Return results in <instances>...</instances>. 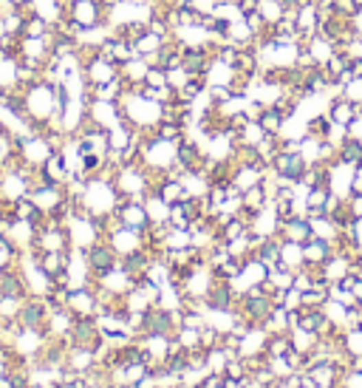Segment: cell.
<instances>
[{
    "instance_id": "obj_4",
    "label": "cell",
    "mask_w": 362,
    "mask_h": 388,
    "mask_svg": "<svg viewBox=\"0 0 362 388\" xmlns=\"http://www.w3.org/2000/svg\"><path fill=\"white\" fill-rule=\"evenodd\" d=\"M48 304L45 298H40V295H29L26 301H23L20 306V315H17V321L23 329H45V321H48Z\"/></svg>"
},
{
    "instance_id": "obj_3",
    "label": "cell",
    "mask_w": 362,
    "mask_h": 388,
    "mask_svg": "<svg viewBox=\"0 0 362 388\" xmlns=\"http://www.w3.org/2000/svg\"><path fill=\"white\" fill-rule=\"evenodd\" d=\"M105 12H108V9H105L102 0H71L65 17L74 20L82 32H91V29H96V26H102Z\"/></svg>"
},
{
    "instance_id": "obj_7",
    "label": "cell",
    "mask_w": 362,
    "mask_h": 388,
    "mask_svg": "<svg viewBox=\"0 0 362 388\" xmlns=\"http://www.w3.org/2000/svg\"><path fill=\"white\" fill-rule=\"evenodd\" d=\"M3 173H6V168H3V165H0V181H3Z\"/></svg>"
},
{
    "instance_id": "obj_6",
    "label": "cell",
    "mask_w": 362,
    "mask_h": 388,
    "mask_svg": "<svg viewBox=\"0 0 362 388\" xmlns=\"http://www.w3.org/2000/svg\"><path fill=\"white\" fill-rule=\"evenodd\" d=\"M258 125H260L263 133H280V128L286 125V117H283V113H280L275 105H269V108H260Z\"/></svg>"
},
{
    "instance_id": "obj_5",
    "label": "cell",
    "mask_w": 362,
    "mask_h": 388,
    "mask_svg": "<svg viewBox=\"0 0 362 388\" xmlns=\"http://www.w3.org/2000/svg\"><path fill=\"white\" fill-rule=\"evenodd\" d=\"M204 304H207L210 309H215V312L229 309V304H232V289H229V284H227V281H218L212 289H207Z\"/></svg>"
},
{
    "instance_id": "obj_1",
    "label": "cell",
    "mask_w": 362,
    "mask_h": 388,
    "mask_svg": "<svg viewBox=\"0 0 362 388\" xmlns=\"http://www.w3.org/2000/svg\"><path fill=\"white\" fill-rule=\"evenodd\" d=\"M82 255H85V264H88V272L100 281L102 275H108V272H113L119 266V253L111 247L108 238H96L93 244H88L82 249Z\"/></svg>"
},
{
    "instance_id": "obj_2",
    "label": "cell",
    "mask_w": 362,
    "mask_h": 388,
    "mask_svg": "<svg viewBox=\"0 0 362 388\" xmlns=\"http://www.w3.org/2000/svg\"><path fill=\"white\" fill-rule=\"evenodd\" d=\"M269 165L275 168L278 179H283L286 185H297V181H303V176L308 170L306 156L300 150H292V148H280Z\"/></svg>"
}]
</instances>
